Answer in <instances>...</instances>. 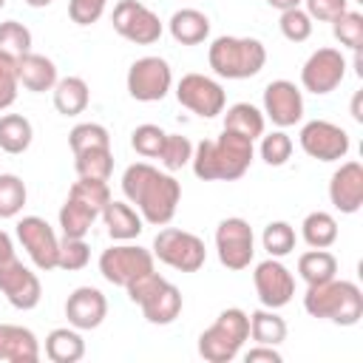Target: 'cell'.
<instances>
[{"mask_svg": "<svg viewBox=\"0 0 363 363\" xmlns=\"http://www.w3.org/2000/svg\"><path fill=\"white\" fill-rule=\"evenodd\" d=\"M122 193L130 204H136L139 216L153 227L170 224L182 201V184L170 173H162L147 162H133L130 167H125Z\"/></svg>", "mask_w": 363, "mask_h": 363, "instance_id": "obj_1", "label": "cell"}, {"mask_svg": "<svg viewBox=\"0 0 363 363\" xmlns=\"http://www.w3.org/2000/svg\"><path fill=\"white\" fill-rule=\"evenodd\" d=\"M252 156V139L233 130H221L218 139H201L193 147L190 164L201 182H235L250 170Z\"/></svg>", "mask_w": 363, "mask_h": 363, "instance_id": "obj_2", "label": "cell"}, {"mask_svg": "<svg viewBox=\"0 0 363 363\" xmlns=\"http://www.w3.org/2000/svg\"><path fill=\"white\" fill-rule=\"evenodd\" d=\"M303 309L312 318L332 320L337 326H354L363 318V292H360V286L354 281L329 278L323 284L306 286Z\"/></svg>", "mask_w": 363, "mask_h": 363, "instance_id": "obj_3", "label": "cell"}, {"mask_svg": "<svg viewBox=\"0 0 363 363\" xmlns=\"http://www.w3.org/2000/svg\"><path fill=\"white\" fill-rule=\"evenodd\" d=\"M207 62L221 79H250L267 62V48L255 37H216L207 51Z\"/></svg>", "mask_w": 363, "mask_h": 363, "instance_id": "obj_4", "label": "cell"}, {"mask_svg": "<svg viewBox=\"0 0 363 363\" xmlns=\"http://www.w3.org/2000/svg\"><path fill=\"white\" fill-rule=\"evenodd\" d=\"M244 340H250V315L238 306L218 312L216 323L199 335V354L207 363H230L238 357Z\"/></svg>", "mask_w": 363, "mask_h": 363, "instance_id": "obj_5", "label": "cell"}, {"mask_svg": "<svg viewBox=\"0 0 363 363\" xmlns=\"http://www.w3.org/2000/svg\"><path fill=\"white\" fill-rule=\"evenodd\" d=\"M153 258H159L162 264H167L179 272H199L207 261V250L196 233H187L179 227H164L153 238Z\"/></svg>", "mask_w": 363, "mask_h": 363, "instance_id": "obj_6", "label": "cell"}, {"mask_svg": "<svg viewBox=\"0 0 363 363\" xmlns=\"http://www.w3.org/2000/svg\"><path fill=\"white\" fill-rule=\"evenodd\" d=\"M150 269H153V252L139 244L122 241V244L102 250V255H99V272L113 286H128L130 281H136L139 275H145Z\"/></svg>", "mask_w": 363, "mask_h": 363, "instance_id": "obj_7", "label": "cell"}, {"mask_svg": "<svg viewBox=\"0 0 363 363\" xmlns=\"http://www.w3.org/2000/svg\"><path fill=\"white\" fill-rule=\"evenodd\" d=\"M0 292L14 309H23V312L34 309L43 298L40 278L14 255V250L0 252Z\"/></svg>", "mask_w": 363, "mask_h": 363, "instance_id": "obj_8", "label": "cell"}, {"mask_svg": "<svg viewBox=\"0 0 363 363\" xmlns=\"http://www.w3.org/2000/svg\"><path fill=\"white\" fill-rule=\"evenodd\" d=\"M216 252L227 269H247L255 255V235L247 218L230 216L216 227Z\"/></svg>", "mask_w": 363, "mask_h": 363, "instance_id": "obj_9", "label": "cell"}, {"mask_svg": "<svg viewBox=\"0 0 363 363\" xmlns=\"http://www.w3.org/2000/svg\"><path fill=\"white\" fill-rule=\"evenodd\" d=\"M125 82H128V94L136 102H159L173 88V71H170L167 60L147 54V57H139L128 68Z\"/></svg>", "mask_w": 363, "mask_h": 363, "instance_id": "obj_10", "label": "cell"}, {"mask_svg": "<svg viewBox=\"0 0 363 363\" xmlns=\"http://www.w3.org/2000/svg\"><path fill=\"white\" fill-rule=\"evenodd\" d=\"M176 99L179 105H184L201 119H213L224 113V105H227V94L221 82L207 74H184L176 85Z\"/></svg>", "mask_w": 363, "mask_h": 363, "instance_id": "obj_11", "label": "cell"}, {"mask_svg": "<svg viewBox=\"0 0 363 363\" xmlns=\"http://www.w3.org/2000/svg\"><path fill=\"white\" fill-rule=\"evenodd\" d=\"M298 142H301V150L318 162H340V159H346V153L352 147L349 133L329 119L306 122L298 133Z\"/></svg>", "mask_w": 363, "mask_h": 363, "instance_id": "obj_12", "label": "cell"}, {"mask_svg": "<svg viewBox=\"0 0 363 363\" xmlns=\"http://www.w3.org/2000/svg\"><path fill=\"white\" fill-rule=\"evenodd\" d=\"M113 31L136 45H153L162 37V20L153 9L139 0H119L113 6Z\"/></svg>", "mask_w": 363, "mask_h": 363, "instance_id": "obj_13", "label": "cell"}, {"mask_svg": "<svg viewBox=\"0 0 363 363\" xmlns=\"http://www.w3.org/2000/svg\"><path fill=\"white\" fill-rule=\"evenodd\" d=\"M17 238L23 244V250L28 252L31 264L43 272L57 269V255H60V238L54 233V227L40 218V216H23L17 221Z\"/></svg>", "mask_w": 363, "mask_h": 363, "instance_id": "obj_14", "label": "cell"}, {"mask_svg": "<svg viewBox=\"0 0 363 363\" xmlns=\"http://www.w3.org/2000/svg\"><path fill=\"white\" fill-rule=\"evenodd\" d=\"M346 77V57L337 48H318L309 54V60L301 68V85L303 91L323 96L332 94Z\"/></svg>", "mask_w": 363, "mask_h": 363, "instance_id": "obj_15", "label": "cell"}, {"mask_svg": "<svg viewBox=\"0 0 363 363\" xmlns=\"http://www.w3.org/2000/svg\"><path fill=\"white\" fill-rule=\"evenodd\" d=\"M252 284H255V292H258L261 306H267V309H281L295 295V278L281 264V258H267V261L255 264Z\"/></svg>", "mask_w": 363, "mask_h": 363, "instance_id": "obj_16", "label": "cell"}, {"mask_svg": "<svg viewBox=\"0 0 363 363\" xmlns=\"http://www.w3.org/2000/svg\"><path fill=\"white\" fill-rule=\"evenodd\" d=\"M264 116L278 128H292L303 119V94L289 79H272L264 88Z\"/></svg>", "mask_w": 363, "mask_h": 363, "instance_id": "obj_17", "label": "cell"}, {"mask_svg": "<svg viewBox=\"0 0 363 363\" xmlns=\"http://www.w3.org/2000/svg\"><path fill=\"white\" fill-rule=\"evenodd\" d=\"M65 318H68V326L79 332L96 329L108 318V298L96 286H77L65 298Z\"/></svg>", "mask_w": 363, "mask_h": 363, "instance_id": "obj_18", "label": "cell"}, {"mask_svg": "<svg viewBox=\"0 0 363 363\" xmlns=\"http://www.w3.org/2000/svg\"><path fill=\"white\" fill-rule=\"evenodd\" d=\"M329 201L335 210L352 216L363 207V164L360 162H343L332 179H329Z\"/></svg>", "mask_w": 363, "mask_h": 363, "instance_id": "obj_19", "label": "cell"}, {"mask_svg": "<svg viewBox=\"0 0 363 363\" xmlns=\"http://www.w3.org/2000/svg\"><path fill=\"white\" fill-rule=\"evenodd\" d=\"M0 360L6 363H37L40 340L31 329L17 323H0Z\"/></svg>", "mask_w": 363, "mask_h": 363, "instance_id": "obj_20", "label": "cell"}, {"mask_svg": "<svg viewBox=\"0 0 363 363\" xmlns=\"http://www.w3.org/2000/svg\"><path fill=\"white\" fill-rule=\"evenodd\" d=\"M17 79L26 91L31 94H45V91H54L57 85V65L45 57V54H34V51H26L17 57Z\"/></svg>", "mask_w": 363, "mask_h": 363, "instance_id": "obj_21", "label": "cell"}, {"mask_svg": "<svg viewBox=\"0 0 363 363\" xmlns=\"http://www.w3.org/2000/svg\"><path fill=\"white\" fill-rule=\"evenodd\" d=\"M142 315L147 323H156V326H167L173 323L179 315H182V292L164 278L142 303H139Z\"/></svg>", "mask_w": 363, "mask_h": 363, "instance_id": "obj_22", "label": "cell"}, {"mask_svg": "<svg viewBox=\"0 0 363 363\" xmlns=\"http://www.w3.org/2000/svg\"><path fill=\"white\" fill-rule=\"evenodd\" d=\"M99 216L105 218L108 235H111L113 241H133V238H139V233L145 230V218L136 213V207H133L130 201H116V199H111V201L102 207Z\"/></svg>", "mask_w": 363, "mask_h": 363, "instance_id": "obj_23", "label": "cell"}, {"mask_svg": "<svg viewBox=\"0 0 363 363\" xmlns=\"http://www.w3.org/2000/svg\"><path fill=\"white\" fill-rule=\"evenodd\" d=\"M170 37L182 45H199L210 37V17L199 9H179L167 20Z\"/></svg>", "mask_w": 363, "mask_h": 363, "instance_id": "obj_24", "label": "cell"}, {"mask_svg": "<svg viewBox=\"0 0 363 363\" xmlns=\"http://www.w3.org/2000/svg\"><path fill=\"white\" fill-rule=\"evenodd\" d=\"M45 357L51 363H77L85 357V340L79 329L74 326H60L51 329L45 337Z\"/></svg>", "mask_w": 363, "mask_h": 363, "instance_id": "obj_25", "label": "cell"}, {"mask_svg": "<svg viewBox=\"0 0 363 363\" xmlns=\"http://www.w3.org/2000/svg\"><path fill=\"white\" fill-rule=\"evenodd\" d=\"M91 102L88 82L82 77H62L54 85V108L62 116H79Z\"/></svg>", "mask_w": 363, "mask_h": 363, "instance_id": "obj_26", "label": "cell"}, {"mask_svg": "<svg viewBox=\"0 0 363 363\" xmlns=\"http://www.w3.org/2000/svg\"><path fill=\"white\" fill-rule=\"evenodd\" d=\"M264 128H267V116H264V111H258L252 102H235V105H230L227 113H224V130L241 133V136H247V139H252V142L261 139Z\"/></svg>", "mask_w": 363, "mask_h": 363, "instance_id": "obj_27", "label": "cell"}, {"mask_svg": "<svg viewBox=\"0 0 363 363\" xmlns=\"http://www.w3.org/2000/svg\"><path fill=\"white\" fill-rule=\"evenodd\" d=\"M34 128L23 113H3L0 116V150L3 153H26L31 147Z\"/></svg>", "mask_w": 363, "mask_h": 363, "instance_id": "obj_28", "label": "cell"}, {"mask_svg": "<svg viewBox=\"0 0 363 363\" xmlns=\"http://www.w3.org/2000/svg\"><path fill=\"white\" fill-rule=\"evenodd\" d=\"M99 216V210H94L91 204L68 196L65 204L60 207V227H62V235L65 238H85L94 218Z\"/></svg>", "mask_w": 363, "mask_h": 363, "instance_id": "obj_29", "label": "cell"}, {"mask_svg": "<svg viewBox=\"0 0 363 363\" xmlns=\"http://www.w3.org/2000/svg\"><path fill=\"white\" fill-rule=\"evenodd\" d=\"M301 235L312 250H329L337 241V221L332 213L326 210H315L303 218L301 224Z\"/></svg>", "mask_w": 363, "mask_h": 363, "instance_id": "obj_30", "label": "cell"}, {"mask_svg": "<svg viewBox=\"0 0 363 363\" xmlns=\"http://www.w3.org/2000/svg\"><path fill=\"white\" fill-rule=\"evenodd\" d=\"M250 337L255 343H267V346H278L286 340V320L275 312V309H255L250 315Z\"/></svg>", "mask_w": 363, "mask_h": 363, "instance_id": "obj_31", "label": "cell"}, {"mask_svg": "<svg viewBox=\"0 0 363 363\" xmlns=\"http://www.w3.org/2000/svg\"><path fill=\"white\" fill-rule=\"evenodd\" d=\"M298 275L306 281V286L323 284L337 275V258L329 250H309L298 258Z\"/></svg>", "mask_w": 363, "mask_h": 363, "instance_id": "obj_32", "label": "cell"}, {"mask_svg": "<svg viewBox=\"0 0 363 363\" xmlns=\"http://www.w3.org/2000/svg\"><path fill=\"white\" fill-rule=\"evenodd\" d=\"M74 167H77L79 179L108 182L113 173V153H111V147H94V150L74 153Z\"/></svg>", "mask_w": 363, "mask_h": 363, "instance_id": "obj_33", "label": "cell"}, {"mask_svg": "<svg viewBox=\"0 0 363 363\" xmlns=\"http://www.w3.org/2000/svg\"><path fill=\"white\" fill-rule=\"evenodd\" d=\"M26 182L14 173H0V218H14L26 207Z\"/></svg>", "mask_w": 363, "mask_h": 363, "instance_id": "obj_34", "label": "cell"}, {"mask_svg": "<svg viewBox=\"0 0 363 363\" xmlns=\"http://www.w3.org/2000/svg\"><path fill=\"white\" fill-rule=\"evenodd\" d=\"M295 241H298V235H295V227L289 221H269L264 227V235H261V244L269 252V258L289 255L295 250Z\"/></svg>", "mask_w": 363, "mask_h": 363, "instance_id": "obj_35", "label": "cell"}, {"mask_svg": "<svg viewBox=\"0 0 363 363\" xmlns=\"http://www.w3.org/2000/svg\"><path fill=\"white\" fill-rule=\"evenodd\" d=\"M68 145H71L74 153L94 150V147H111V133H108V128L99 125V122H79V125L71 128Z\"/></svg>", "mask_w": 363, "mask_h": 363, "instance_id": "obj_36", "label": "cell"}, {"mask_svg": "<svg viewBox=\"0 0 363 363\" xmlns=\"http://www.w3.org/2000/svg\"><path fill=\"white\" fill-rule=\"evenodd\" d=\"M332 34H335V40H337L343 48L360 51V45H363V14L346 9L340 17L332 20Z\"/></svg>", "mask_w": 363, "mask_h": 363, "instance_id": "obj_37", "label": "cell"}, {"mask_svg": "<svg viewBox=\"0 0 363 363\" xmlns=\"http://www.w3.org/2000/svg\"><path fill=\"white\" fill-rule=\"evenodd\" d=\"M164 170H182L184 164H190L193 159V142L182 133H167L164 136V145H162V153H159Z\"/></svg>", "mask_w": 363, "mask_h": 363, "instance_id": "obj_38", "label": "cell"}, {"mask_svg": "<svg viewBox=\"0 0 363 363\" xmlns=\"http://www.w3.org/2000/svg\"><path fill=\"white\" fill-rule=\"evenodd\" d=\"M261 159L269 164V167H281L289 162L292 156V139L281 130H272V133H261V147H258Z\"/></svg>", "mask_w": 363, "mask_h": 363, "instance_id": "obj_39", "label": "cell"}, {"mask_svg": "<svg viewBox=\"0 0 363 363\" xmlns=\"http://www.w3.org/2000/svg\"><path fill=\"white\" fill-rule=\"evenodd\" d=\"M164 136H167V133H164L159 125L145 122V125L133 128V133H130V147H133L139 156H145V159H159L162 145H164Z\"/></svg>", "mask_w": 363, "mask_h": 363, "instance_id": "obj_40", "label": "cell"}, {"mask_svg": "<svg viewBox=\"0 0 363 363\" xmlns=\"http://www.w3.org/2000/svg\"><path fill=\"white\" fill-rule=\"evenodd\" d=\"M91 261V247L85 244V238H65L60 241V255H57V269L65 272H77L85 269Z\"/></svg>", "mask_w": 363, "mask_h": 363, "instance_id": "obj_41", "label": "cell"}, {"mask_svg": "<svg viewBox=\"0 0 363 363\" xmlns=\"http://www.w3.org/2000/svg\"><path fill=\"white\" fill-rule=\"evenodd\" d=\"M281 34L289 40V43H306L309 37H312V17L301 9V6H295V9H286V11H281Z\"/></svg>", "mask_w": 363, "mask_h": 363, "instance_id": "obj_42", "label": "cell"}, {"mask_svg": "<svg viewBox=\"0 0 363 363\" xmlns=\"http://www.w3.org/2000/svg\"><path fill=\"white\" fill-rule=\"evenodd\" d=\"M68 196H74V199H79V201H85L102 213V207L111 201V187H108V182H99V179H77L71 184Z\"/></svg>", "mask_w": 363, "mask_h": 363, "instance_id": "obj_43", "label": "cell"}, {"mask_svg": "<svg viewBox=\"0 0 363 363\" xmlns=\"http://www.w3.org/2000/svg\"><path fill=\"white\" fill-rule=\"evenodd\" d=\"M0 51H6L11 57H20V54L31 51V31L17 20L0 23Z\"/></svg>", "mask_w": 363, "mask_h": 363, "instance_id": "obj_44", "label": "cell"}, {"mask_svg": "<svg viewBox=\"0 0 363 363\" xmlns=\"http://www.w3.org/2000/svg\"><path fill=\"white\" fill-rule=\"evenodd\" d=\"M17 88H20V79H17V57L0 51V111H6V108L14 105Z\"/></svg>", "mask_w": 363, "mask_h": 363, "instance_id": "obj_45", "label": "cell"}, {"mask_svg": "<svg viewBox=\"0 0 363 363\" xmlns=\"http://www.w3.org/2000/svg\"><path fill=\"white\" fill-rule=\"evenodd\" d=\"M108 0H71L68 3V17L77 26H94L105 14Z\"/></svg>", "mask_w": 363, "mask_h": 363, "instance_id": "obj_46", "label": "cell"}, {"mask_svg": "<svg viewBox=\"0 0 363 363\" xmlns=\"http://www.w3.org/2000/svg\"><path fill=\"white\" fill-rule=\"evenodd\" d=\"M303 11L318 23H332L349 9V0H303Z\"/></svg>", "mask_w": 363, "mask_h": 363, "instance_id": "obj_47", "label": "cell"}, {"mask_svg": "<svg viewBox=\"0 0 363 363\" xmlns=\"http://www.w3.org/2000/svg\"><path fill=\"white\" fill-rule=\"evenodd\" d=\"M244 360H247V363H255V360H269V363H281L284 357H281V352H278L275 346H267V343H255L252 349H247V352H244Z\"/></svg>", "mask_w": 363, "mask_h": 363, "instance_id": "obj_48", "label": "cell"}, {"mask_svg": "<svg viewBox=\"0 0 363 363\" xmlns=\"http://www.w3.org/2000/svg\"><path fill=\"white\" fill-rule=\"evenodd\" d=\"M272 9H278V11H286V9H295V6H301L303 0H267Z\"/></svg>", "mask_w": 363, "mask_h": 363, "instance_id": "obj_49", "label": "cell"}, {"mask_svg": "<svg viewBox=\"0 0 363 363\" xmlns=\"http://www.w3.org/2000/svg\"><path fill=\"white\" fill-rule=\"evenodd\" d=\"M360 99H363V94L357 91V94H354V99H352V119H354V122H363V111H360Z\"/></svg>", "mask_w": 363, "mask_h": 363, "instance_id": "obj_50", "label": "cell"}, {"mask_svg": "<svg viewBox=\"0 0 363 363\" xmlns=\"http://www.w3.org/2000/svg\"><path fill=\"white\" fill-rule=\"evenodd\" d=\"M6 250H14V244H11L9 233H3V230H0V252H6Z\"/></svg>", "mask_w": 363, "mask_h": 363, "instance_id": "obj_51", "label": "cell"}, {"mask_svg": "<svg viewBox=\"0 0 363 363\" xmlns=\"http://www.w3.org/2000/svg\"><path fill=\"white\" fill-rule=\"evenodd\" d=\"M26 3H28L31 9H45V6H51L54 0H26Z\"/></svg>", "mask_w": 363, "mask_h": 363, "instance_id": "obj_52", "label": "cell"}, {"mask_svg": "<svg viewBox=\"0 0 363 363\" xmlns=\"http://www.w3.org/2000/svg\"><path fill=\"white\" fill-rule=\"evenodd\" d=\"M3 6H6V0H0V9H3Z\"/></svg>", "mask_w": 363, "mask_h": 363, "instance_id": "obj_53", "label": "cell"}]
</instances>
